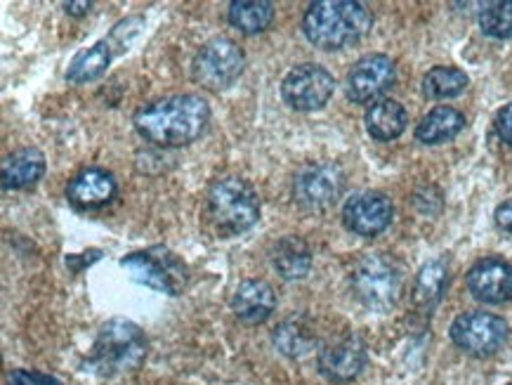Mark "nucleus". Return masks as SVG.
Wrapping results in <instances>:
<instances>
[{
  "label": "nucleus",
  "mask_w": 512,
  "mask_h": 385,
  "mask_svg": "<svg viewBox=\"0 0 512 385\" xmlns=\"http://www.w3.org/2000/svg\"><path fill=\"white\" fill-rule=\"evenodd\" d=\"M135 130L156 147H185L199 140L210 123V107L199 95H173L137 109Z\"/></svg>",
  "instance_id": "1"
},
{
  "label": "nucleus",
  "mask_w": 512,
  "mask_h": 385,
  "mask_svg": "<svg viewBox=\"0 0 512 385\" xmlns=\"http://www.w3.org/2000/svg\"><path fill=\"white\" fill-rule=\"evenodd\" d=\"M373 15L354 0H319L305 12L303 31L314 48L340 50L359 43L371 31Z\"/></svg>",
  "instance_id": "2"
},
{
  "label": "nucleus",
  "mask_w": 512,
  "mask_h": 385,
  "mask_svg": "<svg viewBox=\"0 0 512 385\" xmlns=\"http://www.w3.org/2000/svg\"><path fill=\"white\" fill-rule=\"evenodd\" d=\"M144 357H147V338L140 326L128 319H111L100 329L88 362L100 374L116 376L135 371Z\"/></svg>",
  "instance_id": "3"
},
{
  "label": "nucleus",
  "mask_w": 512,
  "mask_h": 385,
  "mask_svg": "<svg viewBox=\"0 0 512 385\" xmlns=\"http://www.w3.org/2000/svg\"><path fill=\"white\" fill-rule=\"evenodd\" d=\"M352 291L364 308L390 312L404 291V272L385 253L364 256L352 270Z\"/></svg>",
  "instance_id": "4"
},
{
  "label": "nucleus",
  "mask_w": 512,
  "mask_h": 385,
  "mask_svg": "<svg viewBox=\"0 0 512 385\" xmlns=\"http://www.w3.org/2000/svg\"><path fill=\"white\" fill-rule=\"evenodd\" d=\"M208 213L225 234H241L258 223L260 199L244 178H222L208 192Z\"/></svg>",
  "instance_id": "5"
},
{
  "label": "nucleus",
  "mask_w": 512,
  "mask_h": 385,
  "mask_svg": "<svg viewBox=\"0 0 512 385\" xmlns=\"http://www.w3.org/2000/svg\"><path fill=\"white\" fill-rule=\"evenodd\" d=\"M121 267L130 274L133 282L149 286L154 291L168 293V296H177V293L185 289L187 282V267L182 265V260L168 249H161V246L130 253V256L121 260Z\"/></svg>",
  "instance_id": "6"
},
{
  "label": "nucleus",
  "mask_w": 512,
  "mask_h": 385,
  "mask_svg": "<svg viewBox=\"0 0 512 385\" xmlns=\"http://www.w3.org/2000/svg\"><path fill=\"white\" fill-rule=\"evenodd\" d=\"M451 341L456 348L468 352L472 357H489L498 352L508 341L510 326L503 317L491 315V312H465L456 317L451 324Z\"/></svg>",
  "instance_id": "7"
},
{
  "label": "nucleus",
  "mask_w": 512,
  "mask_h": 385,
  "mask_svg": "<svg viewBox=\"0 0 512 385\" xmlns=\"http://www.w3.org/2000/svg\"><path fill=\"white\" fill-rule=\"evenodd\" d=\"M246 55L232 38H213L194 60V78L208 90H225L244 74Z\"/></svg>",
  "instance_id": "8"
},
{
  "label": "nucleus",
  "mask_w": 512,
  "mask_h": 385,
  "mask_svg": "<svg viewBox=\"0 0 512 385\" xmlns=\"http://www.w3.org/2000/svg\"><path fill=\"white\" fill-rule=\"evenodd\" d=\"M333 90H336V78L331 71L312 62L288 71L281 83V95L295 112H317L326 107L333 97Z\"/></svg>",
  "instance_id": "9"
},
{
  "label": "nucleus",
  "mask_w": 512,
  "mask_h": 385,
  "mask_svg": "<svg viewBox=\"0 0 512 385\" xmlns=\"http://www.w3.org/2000/svg\"><path fill=\"white\" fill-rule=\"evenodd\" d=\"M345 185V173L338 163H314L298 173L293 197L307 211H326L343 197Z\"/></svg>",
  "instance_id": "10"
},
{
  "label": "nucleus",
  "mask_w": 512,
  "mask_h": 385,
  "mask_svg": "<svg viewBox=\"0 0 512 385\" xmlns=\"http://www.w3.org/2000/svg\"><path fill=\"white\" fill-rule=\"evenodd\" d=\"M392 201L383 192L352 194L343 206V223L359 237H378L392 223Z\"/></svg>",
  "instance_id": "11"
},
{
  "label": "nucleus",
  "mask_w": 512,
  "mask_h": 385,
  "mask_svg": "<svg viewBox=\"0 0 512 385\" xmlns=\"http://www.w3.org/2000/svg\"><path fill=\"white\" fill-rule=\"evenodd\" d=\"M397 81V67L387 55H366L347 74V97L357 104L373 102Z\"/></svg>",
  "instance_id": "12"
},
{
  "label": "nucleus",
  "mask_w": 512,
  "mask_h": 385,
  "mask_svg": "<svg viewBox=\"0 0 512 385\" xmlns=\"http://www.w3.org/2000/svg\"><path fill=\"white\" fill-rule=\"evenodd\" d=\"M468 289L482 303H505L512 296V265L503 258L479 260L468 272Z\"/></svg>",
  "instance_id": "13"
},
{
  "label": "nucleus",
  "mask_w": 512,
  "mask_h": 385,
  "mask_svg": "<svg viewBox=\"0 0 512 385\" xmlns=\"http://www.w3.org/2000/svg\"><path fill=\"white\" fill-rule=\"evenodd\" d=\"M366 367V345L357 336H347L343 341L326 345L319 352V371L328 381L345 383L357 378Z\"/></svg>",
  "instance_id": "14"
},
{
  "label": "nucleus",
  "mask_w": 512,
  "mask_h": 385,
  "mask_svg": "<svg viewBox=\"0 0 512 385\" xmlns=\"http://www.w3.org/2000/svg\"><path fill=\"white\" fill-rule=\"evenodd\" d=\"M118 182L114 173L104 171V168H85L69 182L67 197L76 208L90 211V208L107 206L116 197Z\"/></svg>",
  "instance_id": "15"
},
{
  "label": "nucleus",
  "mask_w": 512,
  "mask_h": 385,
  "mask_svg": "<svg viewBox=\"0 0 512 385\" xmlns=\"http://www.w3.org/2000/svg\"><path fill=\"white\" fill-rule=\"evenodd\" d=\"M274 308H277V296L274 289L267 282L260 279H248L241 282L239 289L232 296V310L236 319L244 324H262L272 317Z\"/></svg>",
  "instance_id": "16"
},
{
  "label": "nucleus",
  "mask_w": 512,
  "mask_h": 385,
  "mask_svg": "<svg viewBox=\"0 0 512 385\" xmlns=\"http://www.w3.org/2000/svg\"><path fill=\"white\" fill-rule=\"evenodd\" d=\"M45 173V156L41 149L24 147L5 156L3 161V189L12 192V189H26L34 187Z\"/></svg>",
  "instance_id": "17"
},
{
  "label": "nucleus",
  "mask_w": 512,
  "mask_h": 385,
  "mask_svg": "<svg viewBox=\"0 0 512 385\" xmlns=\"http://www.w3.org/2000/svg\"><path fill=\"white\" fill-rule=\"evenodd\" d=\"M409 114L397 100H378L366 112V130L373 140L392 142L406 130Z\"/></svg>",
  "instance_id": "18"
},
{
  "label": "nucleus",
  "mask_w": 512,
  "mask_h": 385,
  "mask_svg": "<svg viewBox=\"0 0 512 385\" xmlns=\"http://www.w3.org/2000/svg\"><path fill=\"white\" fill-rule=\"evenodd\" d=\"M465 128V116L454 107H435L420 119L416 128V140L423 145H442L454 140Z\"/></svg>",
  "instance_id": "19"
},
{
  "label": "nucleus",
  "mask_w": 512,
  "mask_h": 385,
  "mask_svg": "<svg viewBox=\"0 0 512 385\" xmlns=\"http://www.w3.org/2000/svg\"><path fill=\"white\" fill-rule=\"evenodd\" d=\"M446 286H449V263L446 258L430 260L420 267L416 274V282H413V305L418 308L430 310L442 300Z\"/></svg>",
  "instance_id": "20"
},
{
  "label": "nucleus",
  "mask_w": 512,
  "mask_h": 385,
  "mask_svg": "<svg viewBox=\"0 0 512 385\" xmlns=\"http://www.w3.org/2000/svg\"><path fill=\"white\" fill-rule=\"evenodd\" d=\"M272 265L274 270L281 274V279H303L310 274L312 270V253L307 249L305 241L295 239V237H286L281 239L274 249L272 256Z\"/></svg>",
  "instance_id": "21"
},
{
  "label": "nucleus",
  "mask_w": 512,
  "mask_h": 385,
  "mask_svg": "<svg viewBox=\"0 0 512 385\" xmlns=\"http://www.w3.org/2000/svg\"><path fill=\"white\" fill-rule=\"evenodd\" d=\"M274 10L272 3L267 0H239V3L229 5V24L239 29L241 34H260L272 26Z\"/></svg>",
  "instance_id": "22"
},
{
  "label": "nucleus",
  "mask_w": 512,
  "mask_h": 385,
  "mask_svg": "<svg viewBox=\"0 0 512 385\" xmlns=\"http://www.w3.org/2000/svg\"><path fill=\"white\" fill-rule=\"evenodd\" d=\"M109 62H111L109 43L107 41L95 43L93 48L78 52L74 57V62L69 64L67 81L74 83V86H83V83L95 81V78H100L104 71H107Z\"/></svg>",
  "instance_id": "23"
},
{
  "label": "nucleus",
  "mask_w": 512,
  "mask_h": 385,
  "mask_svg": "<svg viewBox=\"0 0 512 385\" xmlns=\"http://www.w3.org/2000/svg\"><path fill=\"white\" fill-rule=\"evenodd\" d=\"M470 86V78L463 69L456 67H435L423 78V95L428 100H451L465 93Z\"/></svg>",
  "instance_id": "24"
},
{
  "label": "nucleus",
  "mask_w": 512,
  "mask_h": 385,
  "mask_svg": "<svg viewBox=\"0 0 512 385\" xmlns=\"http://www.w3.org/2000/svg\"><path fill=\"white\" fill-rule=\"evenodd\" d=\"M314 343V331L307 329L303 319H288L274 334V345L288 357H300L310 352Z\"/></svg>",
  "instance_id": "25"
},
{
  "label": "nucleus",
  "mask_w": 512,
  "mask_h": 385,
  "mask_svg": "<svg viewBox=\"0 0 512 385\" xmlns=\"http://www.w3.org/2000/svg\"><path fill=\"white\" fill-rule=\"evenodd\" d=\"M479 26H482L484 34L498 38V41L512 38V0L484 5L479 12Z\"/></svg>",
  "instance_id": "26"
},
{
  "label": "nucleus",
  "mask_w": 512,
  "mask_h": 385,
  "mask_svg": "<svg viewBox=\"0 0 512 385\" xmlns=\"http://www.w3.org/2000/svg\"><path fill=\"white\" fill-rule=\"evenodd\" d=\"M5 385H62V383L48 374H41V371L17 369V371H12L8 383Z\"/></svg>",
  "instance_id": "27"
},
{
  "label": "nucleus",
  "mask_w": 512,
  "mask_h": 385,
  "mask_svg": "<svg viewBox=\"0 0 512 385\" xmlns=\"http://www.w3.org/2000/svg\"><path fill=\"white\" fill-rule=\"evenodd\" d=\"M496 133L505 142V145L512 147V104H508V107H503L501 112H498Z\"/></svg>",
  "instance_id": "28"
},
{
  "label": "nucleus",
  "mask_w": 512,
  "mask_h": 385,
  "mask_svg": "<svg viewBox=\"0 0 512 385\" xmlns=\"http://www.w3.org/2000/svg\"><path fill=\"white\" fill-rule=\"evenodd\" d=\"M496 225L501 227L503 232H508V234H512V199H508V201H503L501 206L496 208Z\"/></svg>",
  "instance_id": "29"
},
{
  "label": "nucleus",
  "mask_w": 512,
  "mask_h": 385,
  "mask_svg": "<svg viewBox=\"0 0 512 385\" xmlns=\"http://www.w3.org/2000/svg\"><path fill=\"white\" fill-rule=\"evenodd\" d=\"M64 8H67L69 15L83 17L85 12H90V8H93V3H67V5H64Z\"/></svg>",
  "instance_id": "30"
}]
</instances>
